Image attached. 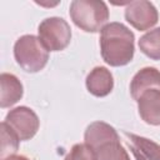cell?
I'll use <instances>...</instances> for the list:
<instances>
[{
	"instance_id": "1",
	"label": "cell",
	"mask_w": 160,
	"mask_h": 160,
	"mask_svg": "<svg viewBox=\"0 0 160 160\" xmlns=\"http://www.w3.org/2000/svg\"><path fill=\"white\" fill-rule=\"evenodd\" d=\"M132 31L121 22L106 24L100 32L101 56L110 66H124L134 58Z\"/></svg>"
},
{
	"instance_id": "2",
	"label": "cell",
	"mask_w": 160,
	"mask_h": 160,
	"mask_svg": "<svg viewBox=\"0 0 160 160\" xmlns=\"http://www.w3.org/2000/svg\"><path fill=\"white\" fill-rule=\"evenodd\" d=\"M70 18L84 31L96 32L109 20V9L99 0H74L70 4Z\"/></svg>"
},
{
	"instance_id": "3",
	"label": "cell",
	"mask_w": 160,
	"mask_h": 160,
	"mask_svg": "<svg viewBox=\"0 0 160 160\" xmlns=\"http://www.w3.org/2000/svg\"><path fill=\"white\" fill-rule=\"evenodd\" d=\"M14 56L20 68L28 72H38L45 68L49 60V51L39 38L24 35L14 45Z\"/></svg>"
},
{
	"instance_id": "4",
	"label": "cell",
	"mask_w": 160,
	"mask_h": 160,
	"mask_svg": "<svg viewBox=\"0 0 160 160\" xmlns=\"http://www.w3.org/2000/svg\"><path fill=\"white\" fill-rule=\"evenodd\" d=\"M39 39L48 51L64 50L71 40L70 25L61 18H48L38 28Z\"/></svg>"
},
{
	"instance_id": "5",
	"label": "cell",
	"mask_w": 160,
	"mask_h": 160,
	"mask_svg": "<svg viewBox=\"0 0 160 160\" xmlns=\"http://www.w3.org/2000/svg\"><path fill=\"white\" fill-rule=\"evenodd\" d=\"M18 135L20 141L30 140L39 130V118L28 106H18L10 110L4 120Z\"/></svg>"
},
{
	"instance_id": "6",
	"label": "cell",
	"mask_w": 160,
	"mask_h": 160,
	"mask_svg": "<svg viewBox=\"0 0 160 160\" xmlns=\"http://www.w3.org/2000/svg\"><path fill=\"white\" fill-rule=\"evenodd\" d=\"M125 19L132 28L144 31L152 28L158 22L159 15L152 2L146 0H139L128 4L125 9Z\"/></svg>"
},
{
	"instance_id": "7",
	"label": "cell",
	"mask_w": 160,
	"mask_h": 160,
	"mask_svg": "<svg viewBox=\"0 0 160 160\" xmlns=\"http://www.w3.org/2000/svg\"><path fill=\"white\" fill-rule=\"evenodd\" d=\"M158 89L160 90V71L155 68H144L138 71L130 84V92L134 100H139V98L148 90Z\"/></svg>"
},
{
	"instance_id": "8",
	"label": "cell",
	"mask_w": 160,
	"mask_h": 160,
	"mask_svg": "<svg viewBox=\"0 0 160 160\" xmlns=\"http://www.w3.org/2000/svg\"><path fill=\"white\" fill-rule=\"evenodd\" d=\"M126 142L136 160H160V145L150 139L125 131Z\"/></svg>"
},
{
	"instance_id": "9",
	"label": "cell",
	"mask_w": 160,
	"mask_h": 160,
	"mask_svg": "<svg viewBox=\"0 0 160 160\" xmlns=\"http://www.w3.org/2000/svg\"><path fill=\"white\" fill-rule=\"evenodd\" d=\"M140 118L150 125H160V90L145 91L138 100Z\"/></svg>"
},
{
	"instance_id": "10",
	"label": "cell",
	"mask_w": 160,
	"mask_h": 160,
	"mask_svg": "<svg viewBox=\"0 0 160 160\" xmlns=\"http://www.w3.org/2000/svg\"><path fill=\"white\" fill-rule=\"evenodd\" d=\"M86 88L94 96L102 98L109 95L114 88V79L111 72L104 66L94 68L86 76Z\"/></svg>"
},
{
	"instance_id": "11",
	"label": "cell",
	"mask_w": 160,
	"mask_h": 160,
	"mask_svg": "<svg viewBox=\"0 0 160 160\" xmlns=\"http://www.w3.org/2000/svg\"><path fill=\"white\" fill-rule=\"evenodd\" d=\"M84 140L88 146L95 150L105 142L119 140V135L116 130L109 124L104 121H94L86 128L84 134Z\"/></svg>"
},
{
	"instance_id": "12",
	"label": "cell",
	"mask_w": 160,
	"mask_h": 160,
	"mask_svg": "<svg viewBox=\"0 0 160 160\" xmlns=\"http://www.w3.org/2000/svg\"><path fill=\"white\" fill-rule=\"evenodd\" d=\"M0 85H1L0 106L2 109L16 104L21 99V96H22V85L15 75L2 72L0 75Z\"/></svg>"
},
{
	"instance_id": "13",
	"label": "cell",
	"mask_w": 160,
	"mask_h": 160,
	"mask_svg": "<svg viewBox=\"0 0 160 160\" xmlns=\"http://www.w3.org/2000/svg\"><path fill=\"white\" fill-rule=\"evenodd\" d=\"M139 48L142 54L152 60H160V28L150 30L139 40Z\"/></svg>"
},
{
	"instance_id": "14",
	"label": "cell",
	"mask_w": 160,
	"mask_h": 160,
	"mask_svg": "<svg viewBox=\"0 0 160 160\" xmlns=\"http://www.w3.org/2000/svg\"><path fill=\"white\" fill-rule=\"evenodd\" d=\"M94 151L96 154V160H130L126 150L121 146L119 140L105 142Z\"/></svg>"
},
{
	"instance_id": "15",
	"label": "cell",
	"mask_w": 160,
	"mask_h": 160,
	"mask_svg": "<svg viewBox=\"0 0 160 160\" xmlns=\"http://www.w3.org/2000/svg\"><path fill=\"white\" fill-rule=\"evenodd\" d=\"M20 139L15 134V131L5 122H1V160L14 155L18 151Z\"/></svg>"
},
{
	"instance_id": "16",
	"label": "cell",
	"mask_w": 160,
	"mask_h": 160,
	"mask_svg": "<svg viewBox=\"0 0 160 160\" xmlns=\"http://www.w3.org/2000/svg\"><path fill=\"white\" fill-rule=\"evenodd\" d=\"M64 160H96V154L86 144H76L71 148Z\"/></svg>"
},
{
	"instance_id": "17",
	"label": "cell",
	"mask_w": 160,
	"mask_h": 160,
	"mask_svg": "<svg viewBox=\"0 0 160 160\" xmlns=\"http://www.w3.org/2000/svg\"><path fill=\"white\" fill-rule=\"evenodd\" d=\"M2 160H29L26 156H22V155H10Z\"/></svg>"
}]
</instances>
